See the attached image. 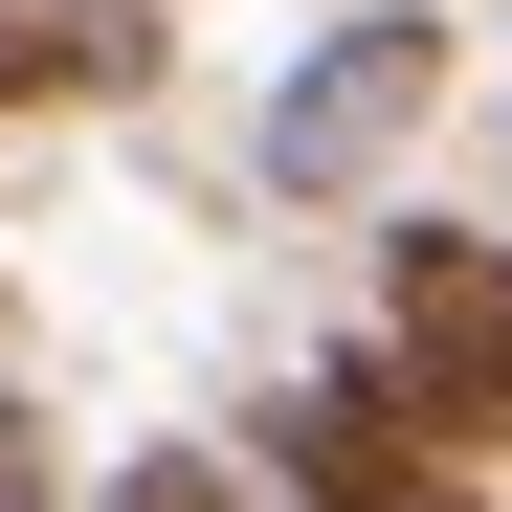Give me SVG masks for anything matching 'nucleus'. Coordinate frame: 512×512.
<instances>
[{
	"instance_id": "20e7f679",
	"label": "nucleus",
	"mask_w": 512,
	"mask_h": 512,
	"mask_svg": "<svg viewBox=\"0 0 512 512\" xmlns=\"http://www.w3.org/2000/svg\"><path fill=\"white\" fill-rule=\"evenodd\" d=\"M90 490H112V512H223L245 446H134V468H90Z\"/></svg>"
},
{
	"instance_id": "423d86ee",
	"label": "nucleus",
	"mask_w": 512,
	"mask_h": 512,
	"mask_svg": "<svg viewBox=\"0 0 512 512\" xmlns=\"http://www.w3.org/2000/svg\"><path fill=\"white\" fill-rule=\"evenodd\" d=\"M0 312H23V290H0Z\"/></svg>"
},
{
	"instance_id": "f03ea898",
	"label": "nucleus",
	"mask_w": 512,
	"mask_h": 512,
	"mask_svg": "<svg viewBox=\"0 0 512 512\" xmlns=\"http://www.w3.org/2000/svg\"><path fill=\"white\" fill-rule=\"evenodd\" d=\"M67 45H90V112H156V90H179V0H67Z\"/></svg>"
},
{
	"instance_id": "7ed1b4c3",
	"label": "nucleus",
	"mask_w": 512,
	"mask_h": 512,
	"mask_svg": "<svg viewBox=\"0 0 512 512\" xmlns=\"http://www.w3.org/2000/svg\"><path fill=\"white\" fill-rule=\"evenodd\" d=\"M0 112H90V45H67V0H0Z\"/></svg>"
},
{
	"instance_id": "f257e3e1",
	"label": "nucleus",
	"mask_w": 512,
	"mask_h": 512,
	"mask_svg": "<svg viewBox=\"0 0 512 512\" xmlns=\"http://www.w3.org/2000/svg\"><path fill=\"white\" fill-rule=\"evenodd\" d=\"M446 90H468V0H357L290 90H268V134H245V179L268 201H379L423 134H446Z\"/></svg>"
},
{
	"instance_id": "39448f33",
	"label": "nucleus",
	"mask_w": 512,
	"mask_h": 512,
	"mask_svg": "<svg viewBox=\"0 0 512 512\" xmlns=\"http://www.w3.org/2000/svg\"><path fill=\"white\" fill-rule=\"evenodd\" d=\"M23 490H67V446H45V401L0 379V512H23Z\"/></svg>"
}]
</instances>
